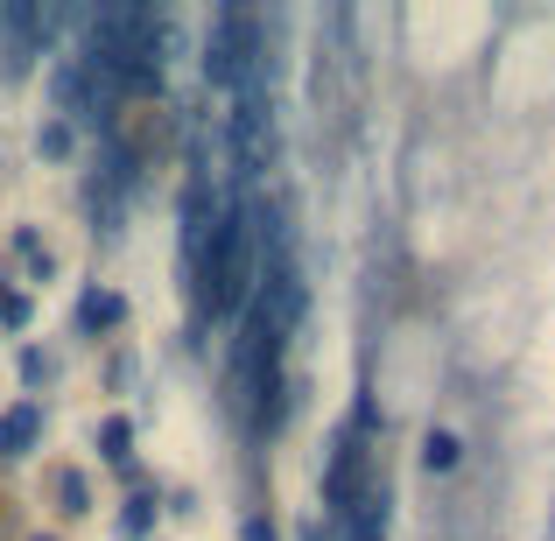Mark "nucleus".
<instances>
[{"label":"nucleus","instance_id":"ddd939ff","mask_svg":"<svg viewBox=\"0 0 555 541\" xmlns=\"http://www.w3.org/2000/svg\"><path fill=\"white\" fill-rule=\"evenodd\" d=\"M14 373H22V387H42V379H50V359H42L36 345H22V359H14Z\"/></svg>","mask_w":555,"mask_h":541},{"label":"nucleus","instance_id":"4468645a","mask_svg":"<svg viewBox=\"0 0 555 541\" xmlns=\"http://www.w3.org/2000/svg\"><path fill=\"white\" fill-rule=\"evenodd\" d=\"M28 317H36L28 296H0V324H8V331H28Z\"/></svg>","mask_w":555,"mask_h":541},{"label":"nucleus","instance_id":"7ed1b4c3","mask_svg":"<svg viewBox=\"0 0 555 541\" xmlns=\"http://www.w3.org/2000/svg\"><path fill=\"white\" fill-rule=\"evenodd\" d=\"M366 478H373V458H366V436L345 422L338 436H331V450H324V506H331V520H345V506L366 492Z\"/></svg>","mask_w":555,"mask_h":541},{"label":"nucleus","instance_id":"f03ea898","mask_svg":"<svg viewBox=\"0 0 555 541\" xmlns=\"http://www.w3.org/2000/svg\"><path fill=\"white\" fill-rule=\"evenodd\" d=\"M225 149H232V169L240 177H268L274 155H282V134H274V92H268V70L246 78L232 92V113H225Z\"/></svg>","mask_w":555,"mask_h":541},{"label":"nucleus","instance_id":"dca6fc26","mask_svg":"<svg viewBox=\"0 0 555 541\" xmlns=\"http://www.w3.org/2000/svg\"><path fill=\"white\" fill-rule=\"evenodd\" d=\"M36 541H56V534H36Z\"/></svg>","mask_w":555,"mask_h":541},{"label":"nucleus","instance_id":"9b49d317","mask_svg":"<svg viewBox=\"0 0 555 541\" xmlns=\"http://www.w3.org/2000/svg\"><path fill=\"white\" fill-rule=\"evenodd\" d=\"M14 254L28 260V274H36V282H50V246H42L36 226H14Z\"/></svg>","mask_w":555,"mask_h":541},{"label":"nucleus","instance_id":"1a4fd4ad","mask_svg":"<svg viewBox=\"0 0 555 541\" xmlns=\"http://www.w3.org/2000/svg\"><path fill=\"white\" fill-rule=\"evenodd\" d=\"M457 464H464V443L450 429H429V436H422V472H457Z\"/></svg>","mask_w":555,"mask_h":541},{"label":"nucleus","instance_id":"20e7f679","mask_svg":"<svg viewBox=\"0 0 555 541\" xmlns=\"http://www.w3.org/2000/svg\"><path fill=\"white\" fill-rule=\"evenodd\" d=\"M50 28H56L50 8H36V0H0V36H8V50H22V56L50 50Z\"/></svg>","mask_w":555,"mask_h":541},{"label":"nucleus","instance_id":"f8f14e48","mask_svg":"<svg viewBox=\"0 0 555 541\" xmlns=\"http://www.w3.org/2000/svg\"><path fill=\"white\" fill-rule=\"evenodd\" d=\"M56 506H64V514H92V486H85V472H56Z\"/></svg>","mask_w":555,"mask_h":541},{"label":"nucleus","instance_id":"6e6552de","mask_svg":"<svg viewBox=\"0 0 555 541\" xmlns=\"http://www.w3.org/2000/svg\"><path fill=\"white\" fill-rule=\"evenodd\" d=\"M99 450H106L113 472H120V464H134V422H127V415H106V422H99Z\"/></svg>","mask_w":555,"mask_h":541},{"label":"nucleus","instance_id":"9d476101","mask_svg":"<svg viewBox=\"0 0 555 541\" xmlns=\"http://www.w3.org/2000/svg\"><path fill=\"white\" fill-rule=\"evenodd\" d=\"M70 149H78V127H64V120L36 127V155H42V163H70Z\"/></svg>","mask_w":555,"mask_h":541},{"label":"nucleus","instance_id":"423d86ee","mask_svg":"<svg viewBox=\"0 0 555 541\" xmlns=\"http://www.w3.org/2000/svg\"><path fill=\"white\" fill-rule=\"evenodd\" d=\"M120 324H127V296H120V288H85V296H78V331H85V338L120 331Z\"/></svg>","mask_w":555,"mask_h":541},{"label":"nucleus","instance_id":"0eeeda50","mask_svg":"<svg viewBox=\"0 0 555 541\" xmlns=\"http://www.w3.org/2000/svg\"><path fill=\"white\" fill-rule=\"evenodd\" d=\"M155 514H163V500H155L149 486L127 492V506H120V534H127V541H149V534H155Z\"/></svg>","mask_w":555,"mask_h":541},{"label":"nucleus","instance_id":"39448f33","mask_svg":"<svg viewBox=\"0 0 555 541\" xmlns=\"http://www.w3.org/2000/svg\"><path fill=\"white\" fill-rule=\"evenodd\" d=\"M42 436V401H14L0 408V458H28Z\"/></svg>","mask_w":555,"mask_h":541},{"label":"nucleus","instance_id":"2eb2a0df","mask_svg":"<svg viewBox=\"0 0 555 541\" xmlns=\"http://www.w3.org/2000/svg\"><path fill=\"white\" fill-rule=\"evenodd\" d=\"M240 541H282V528H274L268 514H246L240 520Z\"/></svg>","mask_w":555,"mask_h":541},{"label":"nucleus","instance_id":"f257e3e1","mask_svg":"<svg viewBox=\"0 0 555 541\" xmlns=\"http://www.w3.org/2000/svg\"><path fill=\"white\" fill-rule=\"evenodd\" d=\"M197 70H204V85H211V92H240L246 78H260V70H268V50H260V14L218 8L211 28H204Z\"/></svg>","mask_w":555,"mask_h":541}]
</instances>
